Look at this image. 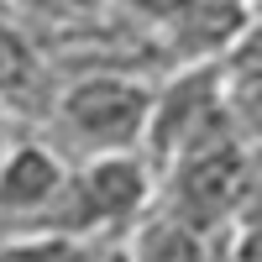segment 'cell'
I'll list each match as a JSON object with an SVG mask.
<instances>
[{
    "mask_svg": "<svg viewBox=\"0 0 262 262\" xmlns=\"http://www.w3.org/2000/svg\"><path fill=\"white\" fill-rule=\"evenodd\" d=\"M158 173L142 152H111V158H84L69 163L63 184L48 205L21 231H48V236H74V242H95V236L126 231L137 215L152 205ZM16 231V236H21Z\"/></svg>",
    "mask_w": 262,
    "mask_h": 262,
    "instance_id": "1",
    "label": "cell"
},
{
    "mask_svg": "<svg viewBox=\"0 0 262 262\" xmlns=\"http://www.w3.org/2000/svg\"><path fill=\"white\" fill-rule=\"evenodd\" d=\"M147 111H152V84H142L137 74H79L48 105L53 126L48 147H58L69 163L142 152Z\"/></svg>",
    "mask_w": 262,
    "mask_h": 262,
    "instance_id": "2",
    "label": "cell"
},
{
    "mask_svg": "<svg viewBox=\"0 0 262 262\" xmlns=\"http://www.w3.org/2000/svg\"><path fill=\"white\" fill-rule=\"evenodd\" d=\"M158 210L189 221L194 231H231V221L252 215V142L247 137H221V142H205L173 158L163 168L158 189H152Z\"/></svg>",
    "mask_w": 262,
    "mask_h": 262,
    "instance_id": "3",
    "label": "cell"
},
{
    "mask_svg": "<svg viewBox=\"0 0 262 262\" xmlns=\"http://www.w3.org/2000/svg\"><path fill=\"white\" fill-rule=\"evenodd\" d=\"M63 173H69V158H63L58 147L37 142V137L11 142L6 158H0V236H16L27 226L58 194Z\"/></svg>",
    "mask_w": 262,
    "mask_h": 262,
    "instance_id": "4",
    "label": "cell"
},
{
    "mask_svg": "<svg viewBox=\"0 0 262 262\" xmlns=\"http://www.w3.org/2000/svg\"><path fill=\"white\" fill-rule=\"evenodd\" d=\"M126 231L131 236H126L121 262H215L210 236L194 231L189 221H179V215L158 210V205H147Z\"/></svg>",
    "mask_w": 262,
    "mask_h": 262,
    "instance_id": "5",
    "label": "cell"
},
{
    "mask_svg": "<svg viewBox=\"0 0 262 262\" xmlns=\"http://www.w3.org/2000/svg\"><path fill=\"white\" fill-rule=\"evenodd\" d=\"M42 79H48V58L32 42V32H21L11 16H0V105L37 100Z\"/></svg>",
    "mask_w": 262,
    "mask_h": 262,
    "instance_id": "6",
    "label": "cell"
},
{
    "mask_svg": "<svg viewBox=\"0 0 262 262\" xmlns=\"http://www.w3.org/2000/svg\"><path fill=\"white\" fill-rule=\"evenodd\" d=\"M0 262H100L90 242L74 236H48V231H21L0 242Z\"/></svg>",
    "mask_w": 262,
    "mask_h": 262,
    "instance_id": "7",
    "label": "cell"
},
{
    "mask_svg": "<svg viewBox=\"0 0 262 262\" xmlns=\"http://www.w3.org/2000/svg\"><path fill=\"white\" fill-rule=\"evenodd\" d=\"M11 11H32L42 21H84L95 11V0H6Z\"/></svg>",
    "mask_w": 262,
    "mask_h": 262,
    "instance_id": "8",
    "label": "cell"
},
{
    "mask_svg": "<svg viewBox=\"0 0 262 262\" xmlns=\"http://www.w3.org/2000/svg\"><path fill=\"white\" fill-rule=\"evenodd\" d=\"M0 16H11V6H6V0H0Z\"/></svg>",
    "mask_w": 262,
    "mask_h": 262,
    "instance_id": "9",
    "label": "cell"
},
{
    "mask_svg": "<svg viewBox=\"0 0 262 262\" xmlns=\"http://www.w3.org/2000/svg\"><path fill=\"white\" fill-rule=\"evenodd\" d=\"M0 116H6V105H0Z\"/></svg>",
    "mask_w": 262,
    "mask_h": 262,
    "instance_id": "10",
    "label": "cell"
}]
</instances>
